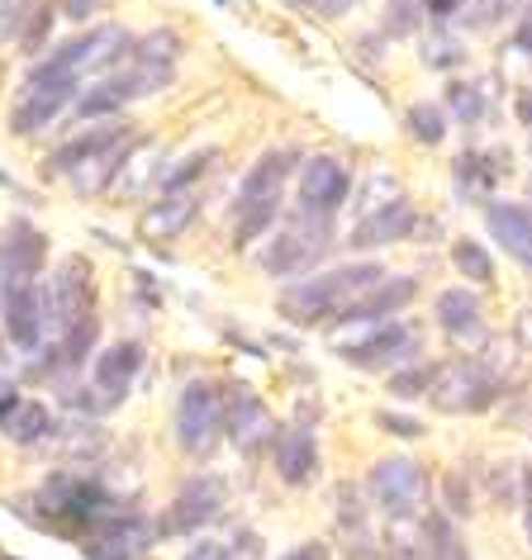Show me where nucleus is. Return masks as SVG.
<instances>
[{"mask_svg": "<svg viewBox=\"0 0 532 560\" xmlns=\"http://www.w3.org/2000/svg\"><path fill=\"white\" fill-rule=\"evenodd\" d=\"M499 395H504L499 375L475 357H452V361H442V366H432L428 399H432V409H442V413H485Z\"/></svg>", "mask_w": 532, "mask_h": 560, "instance_id": "7ed1b4c3", "label": "nucleus"}, {"mask_svg": "<svg viewBox=\"0 0 532 560\" xmlns=\"http://www.w3.org/2000/svg\"><path fill=\"white\" fill-rule=\"evenodd\" d=\"M442 494H447V513H452V517L471 513V485H466V475H461V470H452L442 480Z\"/></svg>", "mask_w": 532, "mask_h": 560, "instance_id": "58836bf2", "label": "nucleus"}, {"mask_svg": "<svg viewBox=\"0 0 532 560\" xmlns=\"http://www.w3.org/2000/svg\"><path fill=\"white\" fill-rule=\"evenodd\" d=\"M209 162H215V148H205V152H190L181 166H172V172L162 176V195H181V190H190V180H200L209 172Z\"/></svg>", "mask_w": 532, "mask_h": 560, "instance_id": "473e14b6", "label": "nucleus"}, {"mask_svg": "<svg viewBox=\"0 0 532 560\" xmlns=\"http://www.w3.org/2000/svg\"><path fill=\"white\" fill-rule=\"evenodd\" d=\"M418 24H424V0H390V10H385V34L390 38L414 34Z\"/></svg>", "mask_w": 532, "mask_h": 560, "instance_id": "f704fd0d", "label": "nucleus"}, {"mask_svg": "<svg viewBox=\"0 0 532 560\" xmlns=\"http://www.w3.org/2000/svg\"><path fill=\"white\" fill-rule=\"evenodd\" d=\"M523 527H528V541H532V460L523 466Z\"/></svg>", "mask_w": 532, "mask_h": 560, "instance_id": "49530a36", "label": "nucleus"}, {"mask_svg": "<svg viewBox=\"0 0 532 560\" xmlns=\"http://www.w3.org/2000/svg\"><path fill=\"white\" fill-rule=\"evenodd\" d=\"M452 261H456V271L475 280V285H489L495 280V261H489V252L475 243V237H461V243L452 247Z\"/></svg>", "mask_w": 532, "mask_h": 560, "instance_id": "7c9ffc66", "label": "nucleus"}, {"mask_svg": "<svg viewBox=\"0 0 532 560\" xmlns=\"http://www.w3.org/2000/svg\"><path fill=\"white\" fill-rule=\"evenodd\" d=\"M95 338H101V318H81V324L67 332L62 342H53L48 347V357H44V371H77V366H86V352L95 347Z\"/></svg>", "mask_w": 532, "mask_h": 560, "instance_id": "bb28decb", "label": "nucleus"}, {"mask_svg": "<svg viewBox=\"0 0 532 560\" xmlns=\"http://www.w3.org/2000/svg\"><path fill=\"white\" fill-rule=\"evenodd\" d=\"M424 62H428V67H442V72H447V67H461V62H466V48H461L456 38H432V44L424 48Z\"/></svg>", "mask_w": 532, "mask_h": 560, "instance_id": "4c0bfd02", "label": "nucleus"}, {"mask_svg": "<svg viewBox=\"0 0 532 560\" xmlns=\"http://www.w3.org/2000/svg\"><path fill=\"white\" fill-rule=\"evenodd\" d=\"M38 0H0V38H24L38 20Z\"/></svg>", "mask_w": 532, "mask_h": 560, "instance_id": "72a5a7b5", "label": "nucleus"}, {"mask_svg": "<svg viewBox=\"0 0 532 560\" xmlns=\"http://www.w3.org/2000/svg\"><path fill=\"white\" fill-rule=\"evenodd\" d=\"M0 432H5L10 442H44L48 432H53V418H48V409L38 399H20L15 409H10L5 418H0Z\"/></svg>", "mask_w": 532, "mask_h": 560, "instance_id": "cd10ccee", "label": "nucleus"}, {"mask_svg": "<svg viewBox=\"0 0 532 560\" xmlns=\"http://www.w3.org/2000/svg\"><path fill=\"white\" fill-rule=\"evenodd\" d=\"M0 318H5V338L20 347V352H38L48 338V324H44V285H30L20 295H10L0 304Z\"/></svg>", "mask_w": 532, "mask_h": 560, "instance_id": "aec40b11", "label": "nucleus"}, {"mask_svg": "<svg viewBox=\"0 0 532 560\" xmlns=\"http://www.w3.org/2000/svg\"><path fill=\"white\" fill-rule=\"evenodd\" d=\"M347 190H352V176L338 158H310L300 172V214L333 219L347 205Z\"/></svg>", "mask_w": 532, "mask_h": 560, "instance_id": "ddd939ff", "label": "nucleus"}, {"mask_svg": "<svg viewBox=\"0 0 532 560\" xmlns=\"http://www.w3.org/2000/svg\"><path fill=\"white\" fill-rule=\"evenodd\" d=\"M381 280H385V266H375V261L333 266L324 276H310V280H300V285H290L281 295V314L300 328L333 324V318H343L371 285H381Z\"/></svg>", "mask_w": 532, "mask_h": 560, "instance_id": "f257e3e1", "label": "nucleus"}, {"mask_svg": "<svg viewBox=\"0 0 532 560\" xmlns=\"http://www.w3.org/2000/svg\"><path fill=\"white\" fill-rule=\"evenodd\" d=\"M81 91V81H44V86H34V81H24V95L15 105V115H10V129H15L20 138L38 133L44 124H53L62 115V105L72 101V95Z\"/></svg>", "mask_w": 532, "mask_h": 560, "instance_id": "f3484780", "label": "nucleus"}, {"mask_svg": "<svg viewBox=\"0 0 532 560\" xmlns=\"http://www.w3.org/2000/svg\"><path fill=\"white\" fill-rule=\"evenodd\" d=\"M432 389V366H409V371H395L390 375V395L395 399H418Z\"/></svg>", "mask_w": 532, "mask_h": 560, "instance_id": "e433bc0d", "label": "nucleus"}, {"mask_svg": "<svg viewBox=\"0 0 532 560\" xmlns=\"http://www.w3.org/2000/svg\"><path fill=\"white\" fill-rule=\"evenodd\" d=\"M30 503H38V509H44V517H38L44 527H48V523H53V527H72V532H86V537H91L95 527H105L109 517L124 513L119 503L105 494V485L86 480V475H72V470L48 475Z\"/></svg>", "mask_w": 532, "mask_h": 560, "instance_id": "f03ea898", "label": "nucleus"}, {"mask_svg": "<svg viewBox=\"0 0 532 560\" xmlns=\"http://www.w3.org/2000/svg\"><path fill=\"white\" fill-rule=\"evenodd\" d=\"M509 172V152H461L452 162V180L461 200H489L495 180Z\"/></svg>", "mask_w": 532, "mask_h": 560, "instance_id": "393cba45", "label": "nucleus"}, {"mask_svg": "<svg viewBox=\"0 0 532 560\" xmlns=\"http://www.w3.org/2000/svg\"><path fill=\"white\" fill-rule=\"evenodd\" d=\"M367 489L375 499V509L390 517H418V509L428 503V475L409 456H385L375 460L367 475Z\"/></svg>", "mask_w": 532, "mask_h": 560, "instance_id": "6e6552de", "label": "nucleus"}, {"mask_svg": "<svg viewBox=\"0 0 532 560\" xmlns=\"http://www.w3.org/2000/svg\"><path fill=\"white\" fill-rule=\"evenodd\" d=\"M223 409H229V438L243 456H262L266 446H276V423L271 413H266V404L252 395V385H229V399H223Z\"/></svg>", "mask_w": 532, "mask_h": 560, "instance_id": "4468645a", "label": "nucleus"}, {"mask_svg": "<svg viewBox=\"0 0 532 560\" xmlns=\"http://www.w3.org/2000/svg\"><path fill=\"white\" fill-rule=\"evenodd\" d=\"M219 513H223V480L219 475H195L172 499V509H166L158 532H166V537H190V532H200L205 523H215Z\"/></svg>", "mask_w": 532, "mask_h": 560, "instance_id": "9b49d317", "label": "nucleus"}, {"mask_svg": "<svg viewBox=\"0 0 532 560\" xmlns=\"http://www.w3.org/2000/svg\"><path fill=\"white\" fill-rule=\"evenodd\" d=\"M447 109L456 115V124H481L485 119V91L471 81H452L447 86Z\"/></svg>", "mask_w": 532, "mask_h": 560, "instance_id": "2f4dec72", "label": "nucleus"}, {"mask_svg": "<svg viewBox=\"0 0 532 560\" xmlns=\"http://www.w3.org/2000/svg\"><path fill=\"white\" fill-rule=\"evenodd\" d=\"M186 560H233V551H229V541H195Z\"/></svg>", "mask_w": 532, "mask_h": 560, "instance_id": "79ce46f5", "label": "nucleus"}, {"mask_svg": "<svg viewBox=\"0 0 532 560\" xmlns=\"http://www.w3.org/2000/svg\"><path fill=\"white\" fill-rule=\"evenodd\" d=\"M48 30H53V15H48V5H44V10H38V20L30 24V34H24V38H20V44H24V52H38V48H44V38H48Z\"/></svg>", "mask_w": 532, "mask_h": 560, "instance_id": "a19ab883", "label": "nucleus"}, {"mask_svg": "<svg viewBox=\"0 0 532 560\" xmlns=\"http://www.w3.org/2000/svg\"><path fill=\"white\" fill-rule=\"evenodd\" d=\"M200 214V195L195 190H181V195H158V205L143 209V219H138V229H143L148 243H172L181 237Z\"/></svg>", "mask_w": 532, "mask_h": 560, "instance_id": "5701e85b", "label": "nucleus"}, {"mask_svg": "<svg viewBox=\"0 0 532 560\" xmlns=\"http://www.w3.org/2000/svg\"><path fill=\"white\" fill-rule=\"evenodd\" d=\"M152 541H158V523H148L138 513H119L105 527H95L81 541V551H86V560H138L152 551Z\"/></svg>", "mask_w": 532, "mask_h": 560, "instance_id": "f8f14e48", "label": "nucleus"}, {"mask_svg": "<svg viewBox=\"0 0 532 560\" xmlns=\"http://www.w3.org/2000/svg\"><path fill=\"white\" fill-rule=\"evenodd\" d=\"M418 295V280L414 276H385L381 285H371L352 310L343 314V324H385L390 314H400L404 304Z\"/></svg>", "mask_w": 532, "mask_h": 560, "instance_id": "b1692460", "label": "nucleus"}, {"mask_svg": "<svg viewBox=\"0 0 532 560\" xmlns=\"http://www.w3.org/2000/svg\"><path fill=\"white\" fill-rule=\"evenodd\" d=\"M432 314H438V328L456 347H485V310H481V300H475V290H466V285L442 290Z\"/></svg>", "mask_w": 532, "mask_h": 560, "instance_id": "a211bd4d", "label": "nucleus"}, {"mask_svg": "<svg viewBox=\"0 0 532 560\" xmlns=\"http://www.w3.org/2000/svg\"><path fill=\"white\" fill-rule=\"evenodd\" d=\"M119 138H129V129L124 124H115V119H101V124H91V129H81L72 143H62L53 158L44 162V176H72L77 166H86L91 158H101L105 148H115Z\"/></svg>", "mask_w": 532, "mask_h": 560, "instance_id": "412c9836", "label": "nucleus"}, {"mask_svg": "<svg viewBox=\"0 0 532 560\" xmlns=\"http://www.w3.org/2000/svg\"><path fill=\"white\" fill-rule=\"evenodd\" d=\"M333 247V233H328V219H310L300 214L290 229H281L271 243L262 247V271L271 280H290V276H310L319 261L328 257Z\"/></svg>", "mask_w": 532, "mask_h": 560, "instance_id": "39448f33", "label": "nucleus"}, {"mask_svg": "<svg viewBox=\"0 0 532 560\" xmlns=\"http://www.w3.org/2000/svg\"><path fill=\"white\" fill-rule=\"evenodd\" d=\"M404 129H409V138H418V143L438 148L442 138H447V109H442V105L418 101V105L404 109Z\"/></svg>", "mask_w": 532, "mask_h": 560, "instance_id": "c756f323", "label": "nucleus"}, {"mask_svg": "<svg viewBox=\"0 0 532 560\" xmlns=\"http://www.w3.org/2000/svg\"><path fill=\"white\" fill-rule=\"evenodd\" d=\"M461 10V0H424V15L428 20H438V24H447Z\"/></svg>", "mask_w": 532, "mask_h": 560, "instance_id": "37998d69", "label": "nucleus"}, {"mask_svg": "<svg viewBox=\"0 0 532 560\" xmlns=\"http://www.w3.org/2000/svg\"><path fill=\"white\" fill-rule=\"evenodd\" d=\"M375 423H381L390 438H424V423H418V418H404V413H375Z\"/></svg>", "mask_w": 532, "mask_h": 560, "instance_id": "ea45409f", "label": "nucleus"}, {"mask_svg": "<svg viewBox=\"0 0 532 560\" xmlns=\"http://www.w3.org/2000/svg\"><path fill=\"white\" fill-rule=\"evenodd\" d=\"M290 172H296V148L262 152V158L247 166V176L238 180V214L262 209V205H281V186H286Z\"/></svg>", "mask_w": 532, "mask_h": 560, "instance_id": "2eb2a0df", "label": "nucleus"}, {"mask_svg": "<svg viewBox=\"0 0 532 560\" xmlns=\"http://www.w3.org/2000/svg\"><path fill=\"white\" fill-rule=\"evenodd\" d=\"M124 48H134V38L124 34L119 24H101V30L81 34V38H67L53 58H44L34 67L30 81L34 86H44V81H81L86 72H95V67H109Z\"/></svg>", "mask_w": 532, "mask_h": 560, "instance_id": "20e7f679", "label": "nucleus"}, {"mask_svg": "<svg viewBox=\"0 0 532 560\" xmlns=\"http://www.w3.org/2000/svg\"><path fill=\"white\" fill-rule=\"evenodd\" d=\"M176 48H181V38H176L172 30H158V34L138 38L134 58H138V62H166V67H172V62H176Z\"/></svg>", "mask_w": 532, "mask_h": 560, "instance_id": "c9c22d12", "label": "nucleus"}, {"mask_svg": "<svg viewBox=\"0 0 532 560\" xmlns=\"http://www.w3.org/2000/svg\"><path fill=\"white\" fill-rule=\"evenodd\" d=\"M485 223H489V237H499V247L509 252L513 261L532 266V205L489 200L485 205Z\"/></svg>", "mask_w": 532, "mask_h": 560, "instance_id": "4be33fe9", "label": "nucleus"}, {"mask_svg": "<svg viewBox=\"0 0 532 560\" xmlns=\"http://www.w3.org/2000/svg\"><path fill=\"white\" fill-rule=\"evenodd\" d=\"M223 428H229V409H223L219 385H209V381L186 385V395H181V404H176V442H181V452L205 460L219 446Z\"/></svg>", "mask_w": 532, "mask_h": 560, "instance_id": "423d86ee", "label": "nucleus"}, {"mask_svg": "<svg viewBox=\"0 0 532 560\" xmlns=\"http://www.w3.org/2000/svg\"><path fill=\"white\" fill-rule=\"evenodd\" d=\"M414 229H418L414 205L404 200V195H395V200H390L385 209H375V214L357 219V229H352V247H357V252L390 247V243H404V237H414Z\"/></svg>", "mask_w": 532, "mask_h": 560, "instance_id": "6ab92c4d", "label": "nucleus"}, {"mask_svg": "<svg viewBox=\"0 0 532 560\" xmlns=\"http://www.w3.org/2000/svg\"><path fill=\"white\" fill-rule=\"evenodd\" d=\"M91 5H95V0H62V10H67L72 20H86V15H91Z\"/></svg>", "mask_w": 532, "mask_h": 560, "instance_id": "de8ad7c7", "label": "nucleus"}, {"mask_svg": "<svg viewBox=\"0 0 532 560\" xmlns=\"http://www.w3.org/2000/svg\"><path fill=\"white\" fill-rule=\"evenodd\" d=\"M518 119H523L528 129H532V91H523V95H518Z\"/></svg>", "mask_w": 532, "mask_h": 560, "instance_id": "09e8293b", "label": "nucleus"}, {"mask_svg": "<svg viewBox=\"0 0 532 560\" xmlns=\"http://www.w3.org/2000/svg\"><path fill=\"white\" fill-rule=\"evenodd\" d=\"M424 532H428L424 560H471L466 556V541H461V532H456V523L447 513H428L424 517Z\"/></svg>", "mask_w": 532, "mask_h": 560, "instance_id": "c85d7f7f", "label": "nucleus"}, {"mask_svg": "<svg viewBox=\"0 0 532 560\" xmlns=\"http://www.w3.org/2000/svg\"><path fill=\"white\" fill-rule=\"evenodd\" d=\"M91 266L81 257H67L58 271L48 276L44 285V324H48V338L62 342L81 318H91Z\"/></svg>", "mask_w": 532, "mask_h": 560, "instance_id": "0eeeda50", "label": "nucleus"}, {"mask_svg": "<svg viewBox=\"0 0 532 560\" xmlns=\"http://www.w3.org/2000/svg\"><path fill=\"white\" fill-rule=\"evenodd\" d=\"M281 560H328V546L324 541H304V546H296V551L281 556Z\"/></svg>", "mask_w": 532, "mask_h": 560, "instance_id": "a18cd8bd", "label": "nucleus"}, {"mask_svg": "<svg viewBox=\"0 0 532 560\" xmlns=\"http://www.w3.org/2000/svg\"><path fill=\"white\" fill-rule=\"evenodd\" d=\"M418 352V338L409 324H381L371 338H361L357 347H343V361H352L361 371H381V366H400V361H414Z\"/></svg>", "mask_w": 532, "mask_h": 560, "instance_id": "dca6fc26", "label": "nucleus"}, {"mask_svg": "<svg viewBox=\"0 0 532 560\" xmlns=\"http://www.w3.org/2000/svg\"><path fill=\"white\" fill-rule=\"evenodd\" d=\"M276 470L286 485H310L319 470V442L310 428H286L276 438Z\"/></svg>", "mask_w": 532, "mask_h": 560, "instance_id": "a878e982", "label": "nucleus"}, {"mask_svg": "<svg viewBox=\"0 0 532 560\" xmlns=\"http://www.w3.org/2000/svg\"><path fill=\"white\" fill-rule=\"evenodd\" d=\"M138 371H143V347H138V342L105 347V352H95L91 385H86V395H81L77 404H81V409H91V413H109L134 389Z\"/></svg>", "mask_w": 532, "mask_h": 560, "instance_id": "1a4fd4ad", "label": "nucleus"}, {"mask_svg": "<svg viewBox=\"0 0 532 560\" xmlns=\"http://www.w3.org/2000/svg\"><path fill=\"white\" fill-rule=\"evenodd\" d=\"M44 233L34 229L30 219H15L5 229V243H0V304L10 295H20V290L38 285V271H44Z\"/></svg>", "mask_w": 532, "mask_h": 560, "instance_id": "9d476101", "label": "nucleus"}, {"mask_svg": "<svg viewBox=\"0 0 532 560\" xmlns=\"http://www.w3.org/2000/svg\"><path fill=\"white\" fill-rule=\"evenodd\" d=\"M513 44H518V48H523L528 58H532V5H528L523 15H518V24H513Z\"/></svg>", "mask_w": 532, "mask_h": 560, "instance_id": "c03bdc74", "label": "nucleus"}]
</instances>
